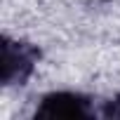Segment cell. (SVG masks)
<instances>
[{
    "instance_id": "1",
    "label": "cell",
    "mask_w": 120,
    "mask_h": 120,
    "mask_svg": "<svg viewBox=\"0 0 120 120\" xmlns=\"http://www.w3.org/2000/svg\"><path fill=\"white\" fill-rule=\"evenodd\" d=\"M38 64V49L21 40L3 38V64L0 78L5 85H24Z\"/></svg>"
},
{
    "instance_id": "2",
    "label": "cell",
    "mask_w": 120,
    "mask_h": 120,
    "mask_svg": "<svg viewBox=\"0 0 120 120\" xmlns=\"http://www.w3.org/2000/svg\"><path fill=\"white\" fill-rule=\"evenodd\" d=\"M94 101L80 92H52L40 99L35 118H94Z\"/></svg>"
},
{
    "instance_id": "3",
    "label": "cell",
    "mask_w": 120,
    "mask_h": 120,
    "mask_svg": "<svg viewBox=\"0 0 120 120\" xmlns=\"http://www.w3.org/2000/svg\"><path fill=\"white\" fill-rule=\"evenodd\" d=\"M101 115H104V118H120V99H111V101H104Z\"/></svg>"
}]
</instances>
